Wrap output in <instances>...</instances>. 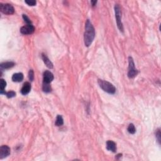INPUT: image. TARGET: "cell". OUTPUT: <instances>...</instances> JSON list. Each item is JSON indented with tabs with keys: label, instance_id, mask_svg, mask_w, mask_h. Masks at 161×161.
Listing matches in <instances>:
<instances>
[{
	"label": "cell",
	"instance_id": "cell-1",
	"mask_svg": "<svg viewBox=\"0 0 161 161\" xmlns=\"http://www.w3.org/2000/svg\"><path fill=\"white\" fill-rule=\"evenodd\" d=\"M95 37V30L91 21L88 20L85 25V32H84V44L86 47H89L92 44Z\"/></svg>",
	"mask_w": 161,
	"mask_h": 161
},
{
	"label": "cell",
	"instance_id": "cell-2",
	"mask_svg": "<svg viewBox=\"0 0 161 161\" xmlns=\"http://www.w3.org/2000/svg\"><path fill=\"white\" fill-rule=\"evenodd\" d=\"M98 84L100 86V88L103 90L108 93L109 94H114L116 91L115 87L111 84L110 82H108V81L102 80V79H99L98 80Z\"/></svg>",
	"mask_w": 161,
	"mask_h": 161
},
{
	"label": "cell",
	"instance_id": "cell-3",
	"mask_svg": "<svg viewBox=\"0 0 161 161\" xmlns=\"http://www.w3.org/2000/svg\"><path fill=\"white\" fill-rule=\"evenodd\" d=\"M114 11H115V17L117 20V25L120 31H123V26L122 23V11L118 4H116L114 6Z\"/></svg>",
	"mask_w": 161,
	"mask_h": 161
},
{
	"label": "cell",
	"instance_id": "cell-4",
	"mask_svg": "<svg viewBox=\"0 0 161 161\" xmlns=\"http://www.w3.org/2000/svg\"><path fill=\"white\" fill-rule=\"evenodd\" d=\"M128 76L129 78H134L138 74V71L135 69V64H134V60L132 57H128Z\"/></svg>",
	"mask_w": 161,
	"mask_h": 161
},
{
	"label": "cell",
	"instance_id": "cell-5",
	"mask_svg": "<svg viewBox=\"0 0 161 161\" xmlns=\"http://www.w3.org/2000/svg\"><path fill=\"white\" fill-rule=\"evenodd\" d=\"M0 10L2 13L6 15H12L15 12V9L13 6L10 4H3L1 3L0 4Z\"/></svg>",
	"mask_w": 161,
	"mask_h": 161
},
{
	"label": "cell",
	"instance_id": "cell-6",
	"mask_svg": "<svg viewBox=\"0 0 161 161\" xmlns=\"http://www.w3.org/2000/svg\"><path fill=\"white\" fill-rule=\"evenodd\" d=\"M20 31L24 35L32 34L35 31V27L32 24H27L21 28Z\"/></svg>",
	"mask_w": 161,
	"mask_h": 161
},
{
	"label": "cell",
	"instance_id": "cell-7",
	"mask_svg": "<svg viewBox=\"0 0 161 161\" xmlns=\"http://www.w3.org/2000/svg\"><path fill=\"white\" fill-rule=\"evenodd\" d=\"M10 154V148L8 145H2L0 148V159H3Z\"/></svg>",
	"mask_w": 161,
	"mask_h": 161
},
{
	"label": "cell",
	"instance_id": "cell-8",
	"mask_svg": "<svg viewBox=\"0 0 161 161\" xmlns=\"http://www.w3.org/2000/svg\"><path fill=\"white\" fill-rule=\"evenodd\" d=\"M54 80V75L51 72L49 71H45L44 73V79L43 82L47 84H50L52 81Z\"/></svg>",
	"mask_w": 161,
	"mask_h": 161
},
{
	"label": "cell",
	"instance_id": "cell-9",
	"mask_svg": "<svg viewBox=\"0 0 161 161\" xmlns=\"http://www.w3.org/2000/svg\"><path fill=\"white\" fill-rule=\"evenodd\" d=\"M30 90H31V84H30L29 82H26L25 83H24L22 88L21 89V94H24V95H26V94L29 93Z\"/></svg>",
	"mask_w": 161,
	"mask_h": 161
},
{
	"label": "cell",
	"instance_id": "cell-10",
	"mask_svg": "<svg viewBox=\"0 0 161 161\" xmlns=\"http://www.w3.org/2000/svg\"><path fill=\"white\" fill-rule=\"evenodd\" d=\"M107 149L113 152H115L117 151V145L113 141L108 140L107 142Z\"/></svg>",
	"mask_w": 161,
	"mask_h": 161
},
{
	"label": "cell",
	"instance_id": "cell-11",
	"mask_svg": "<svg viewBox=\"0 0 161 161\" xmlns=\"http://www.w3.org/2000/svg\"><path fill=\"white\" fill-rule=\"evenodd\" d=\"M24 79V74L21 72L15 73L12 76V81L14 82H21Z\"/></svg>",
	"mask_w": 161,
	"mask_h": 161
},
{
	"label": "cell",
	"instance_id": "cell-12",
	"mask_svg": "<svg viewBox=\"0 0 161 161\" xmlns=\"http://www.w3.org/2000/svg\"><path fill=\"white\" fill-rule=\"evenodd\" d=\"M42 59H43V61H44V63L45 64V65L47 66V67L50 68V69H52V68H53V64L52 63V62L50 61L49 58H48L47 56H46V55L42 54Z\"/></svg>",
	"mask_w": 161,
	"mask_h": 161
},
{
	"label": "cell",
	"instance_id": "cell-13",
	"mask_svg": "<svg viewBox=\"0 0 161 161\" xmlns=\"http://www.w3.org/2000/svg\"><path fill=\"white\" fill-rule=\"evenodd\" d=\"M15 65V64L13 62H6L1 63V67L2 68V69H7L13 67Z\"/></svg>",
	"mask_w": 161,
	"mask_h": 161
},
{
	"label": "cell",
	"instance_id": "cell-14",
	"mask_svg": "<svg viewBox=\"0 0 161 161\" xmlns=\"http://www.w3.org/2000/svg\"><path fill=\"white\" fill-rule=\"evenodd\" d=\"M64 123V119L61 115H57V118H56V122H55V125L57 127H60V126L62 125Z\"/></svg>",
	"mask_w": 161,
	"mask_h": 161
},
{
	"label": "cell",
	"instance_id": "cell-15",
	"mask_svg": "<svg viewBox=\"0 0 161 161\" xmlns=\"http://www.w3.org/2000/svg\"><path fill=\"white\" fill-rule=\"evenodd\" d=\"M6 86V82L3 79H1L0 80V88H1V94L4 93L5 94L6 93L4 92V89Z\"/></svg>",
	"mask_w": 161,
	"mask_h": 161
},
{
	"label": "cell",
	"instance_id": "cell-16",
	"mask_svg": "<svg viewBox=\"0 0 161 161\" xmlns=\"http://www.w3.org/2000/svg\"><path fill=\"white\" fill-rule=\"evenodd\" d=\"M42 90L44 91V92H45V93H50L52 91V88H51V86H50L49 84L44 83V82H43Z\"/></svg>",
	"mask_w": 161,
	"mask_h": 161
},
{
	"label": "cell",
	"instance_id": "cell-17",
	"mask_svg": "<svg viewBox=\"0 0 161 161\" xmlns=\"http://www.w3.org/2000/svg\"><path fill=\"white\" fill-rule=\"evenodd\" d=\"M128 132L131 134H134L136 132V129L135 126H134V124L131 123L129 125L128 127Z\"/></svg>",
	"mask_w": 161,
	"mask_h": 161
},
{
	"label": "cell",
	"instance_id": "cell-18",
	"mask_svg": "<svg viewBox=\"0 0 161 161\" xmlns=\"http://www.w3.org/2000/svg\"><path fill=\"white\" fill-rule=\"evenodd\" d=\"M5 94L8 98H13V97H14V96H15L16 93L13 91H8V92H7V93H6Z\"/></svg>",
	"mask_w": 161,
	"mask_h": 161
},
{
	"label": "cell",
	"instance_id": "cell-19",
	"mask_svg": "<svg viewBox=\"0 0 161 161\" xmlns=\"http://www.w3.org/2000/svg\"><path fill=\"white\" fill-rule=\"evenodd\" d=\"M156 139H157V140H158L159 143H160V129L158 128L157 130H156Z\"/></svg>",
	"mask_w": 161,
	"mask_h": 161
},
{
	"label": "cell",
	"instance_id": "cell-20",
	"mask_svg": "<svg viewBox=\"0 0 161 161\" xmlns=\"http://www.w3.org/2000/svg\"><path fill=\"white\" fill-rule=\"evenodd\" d=\"M25 3L28 4V5L31 6H35L36 3V1H35V0H26Z\"/></svg>",
	"mask_w": 161,
	"mask_h": 161
},
{
	"label": "cell",
	"instance_id": "cell-21",
	"mask_svg": "<svg viewBox=\"0 0 161 161\" xmlns=\"http://www.w3.org/2000/svg\"><path fill=\"white\" fill-rule=\"evenodd\" d=\"M29 79L31 81H32L33 80H34V71H33L32 69H31V70H30V71H29Z\"/></svg>",
	"mask_w": 161,
	"mask_h": 161
},
{
	"label": "cell",
	"instance_id": "cell-22",
	"mask_svg": "<svg viewBox=\"0 0 161 161\" xmlns=\"http://www.w3.org/2000/svg\"><path fill=\"white\" fill-rule=\"evenodd\" d=\"M23 18L24 19V20L27 24H31V21L29 19V17L25 15H23Z\"/></svg>",
	"mask_w": 161,
	"mask_h": 161
},
{
	"label": "cell",
	"instance_id": "cell-23",
	"mask_svg": "<svg viewBox=\"0 0 161 161\" xmlns=\"http://www.w3.org/2000/svg\"><path fill=\"white\" fill-rule=\"evenodd\" d=\"M91 3H92V6H94L96 5V3H97V1H91Z\"/></svg>",
	"mask_w": 161,
	"mask_h": 161
}]
</instances>
